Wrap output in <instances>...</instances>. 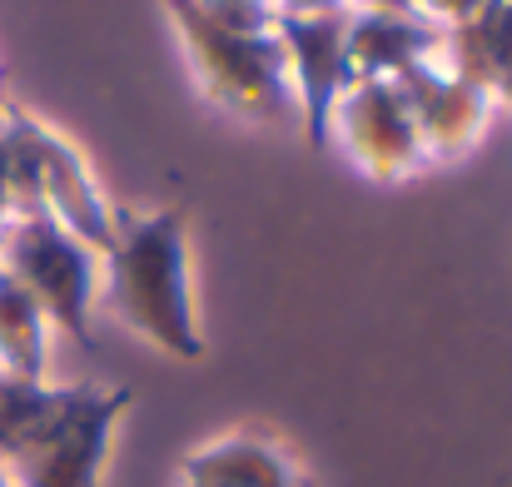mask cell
Instances as JSON below:
<instances>
[{"label": "cell", "instance_id": "cell-15", "mask_svg": "<svg viewBox=\"0 0 512 487\" xmlns=\"http://www.w3.org/2000/svg\"><path fill=\"white\" fill-rule=\"evenodd\" d=\"M10 219H15V204H10V155H5V140H0V234H5Z\"/></svg>", "mask_w": 512, "mask_h": 487}, {"label": "cell", "instance_id": "cell-3", "mask_svg": "<svg viewBox=\"0 0 512 487\" xmlns=\"http://www.w3.org/2000/svg\"><path fill=\"white\" fill-rule=\"evenodd\" d=\"M0 274L15 279L50 328H65L75 343H95L90 338V309L100 299V254L90 244H80L70 229H60L45 209L35 214H15L0 234Z\"/></svg>", "mask_w": 512, "mask_h": 487}, {"label": "cell", "instance_id": "cell-16", "mask_svg": "<svg viewBox=\"0 0 512 487\" xmlns=\"http://www.w3.org/2000/svg\"><path fill=\"white\" fill-rule=\"evenodd\" d=\"M0 487H20V483H15V473H10L5 463H0Z\"/></svg>", "mask_w": 512, "mask_h": 487}, {"label": "cell", "instance_id": "cell-9", "mask_svg": "<svg viewBox=\"0 0 512 487\" xmlns=\"http://www.w3.org/2000/svg\"><path fill=\"white\" fill-rule=\"evenodd\" d=\"M438 35L433 25L413 20V15H378V10H353L348 15V75L353 80H378L393 85L403 80L413 65L438 55Z\"/></svg>", "mask_w": 512, "mask_h": 487}, {"label": "cell", "instance_id": "cell-4", "mask_svg": "<svg viewBox=\"0 0 512 487\" xmlns=\"http://www.w3.org/2000/svg\"><path fill=\"white\" fill-rule=\"evenodd\" d=\"M130 408L125 388L70 383L60 413L5 463L20 487H100L115 428Z\"/></svg>", "mask_w": 512, "mask_h": 487}, {"label": "cell", "instance_id": "cell-11", "mask_svg": "<svg viewBox=\"0 0 512 487\" xmlns=\"http://www.w3.org/2000/svg\"><path fill=\"white\" fill-rule=\"evenodd\" d=\"M45 368H50V319L15 279L0 274V373L45 383Z\"/></svg>", "mask_w": 512, "mask_h": 487}, {"label": "cell", "instance_id": "cell-14", "mask_svg": "<svg viewBox=\"0 0 512 487\" xmlns=\"http://www.w3.org/2000/svg\"><path fill=\"white\" fill-rule=\"evenodd\" d=\"M279 15H329V10H348V0H274Z\"/></svg>", "mask_w": 512, "mask_h": 487}, {"label": "cell", "instance_id": "cell-10", "mask_svg": "<svg viewBox=\"0 0 512 487\" xmlns=\"http://www.w3.org/2000/svg\"><path fill=\"white\" fill-rule=\"evenodd\" d=\"M438 65L493 100L512 95V0L483 5L473 20L438 35Z\"/></svg>", "mask_w": 512, "mask_h": 487}, {"label": "cell", "instance_id": "cell-5", "mask_svg": "<svg viewBox=\"0 0 512 487\" xmlns=\"http://www.w3.org/2000/svg\"><path fill=\"white\" fill-rule=\"evenodd\" d=\"M329 140H339L353 169H363L373 184H403L423 169L418 130L393 85L353 80L329 115Z\"/></svg>", "mask_w": 512, "mask_h": 487}, {"label": "cell", "instance_id": "cell-8", "mask_svg": "<svg viewBox=\"0 0 512 487\" xmlns=\"http://www.w3.org/2000/svg\"><path fill=\"white\" fill-rule=\"evenodd\" d=\"M179 487H309L304 468L269 433H224L184 458Z\"/></svg>", "mask_w": 512, "mask_h": 487}, {"label": "cell", "instance_id": "cell-12", "mask_svg": "<svg viewBox=\"0 0 512 487\" xmlns=\"http://www.w3.org/2000/svg\"><path fill=\"white\" fill-rule=\"evenodd\" d=\"M209 20L219 25H234V30H274L279 10L274 0H194Z\"/></svg>", "mask_w": 512, "mask_h": 487}, {"label": "cell", "instance_id": "cell-17", "mask_svg": "<svg viewBox=\"0 0 512 487\" xmlns=\"http://www.w3.org/2000/svg\"><path fill=\"white\" fill-rule=\"evenodd\" d=\"M503 105H512V95H508V100H503Z\"/></svg>", "mask_w": 512, "mask_h": 487}, {"label": "cell", "instance_id": "cell-6", "mask_svg": "<svg viewBox=\"0 0 512 487\" xmlns=\"http://www.w3.org/2000/svg\"><path fill=\"white\" fill-rule=\"evenodd\" d=\"M348 15L353 10H329V15H279L274 30L289 55V80L299 100V125L314 150L329 145V115L339 95L353 85L348 75Z\"/></svg>", "mask_w": 512, "mask_h": 487}, {"label": "cell", "instance_id": "cell-2", "mask_svg": "<svg viewBox=\"0 0 512 487\" xmlns=\"http://www.w3.org/2000/svg\"><path fill=\"white\" fill-rule=\"evenodd\" d=\"M174 20V35L184 45V60L194 70V85L204 100L224 115L254 120V125H279L299 120L294 80H289V55L279 30H234L209 20L194 0H160Z\"/></svg>", "mask_w": 512, "mask_h": 487}, {"label": "cell", "instance_id": "cell-1", "mask_svg": "<svg viewBox=\"0 0 512 487\" xmlns=\"http://www.w3.org/2000/svg\"><path fill=\"white\" fill-rule=\"evenodd\" d=\"M100 284L110 314L130 333L184 363L204 358L189 229L179 209H155V214L115 209V244L100 259Z\"/></svg>", "mask_w": 512, "mask_h": 487}, {"label": "cell", "instance_id": "cell-7", "mask_svg": "<svg viewBox=\"0 0 512 487\" xmlns=\"http://www.w3.org/2000/svg\"><path fill=\"white\" fill-rule=\"evenodd\" d=\"M393 90L403 95L408 115H413V130H418V150L423 164L433 160H463L468 150H478V140L488 135V120H493V95L448 75L433 60L413 65L403 80H393Z\"/></svg>", "mask_w": 512, "mask_h": 487}, {"label": "cell", "instance_id": "cell-13", "mask_svg": "<svg viewBox=\"0 0 512 487\" xmlns=\"http://www.w3.org/2000/svg\"><path fill=\"white\" fill-rule=\"evenodd\" d=\"M483 5H493V0H408V10H413L423 25H433V30H453V25L473 20Z\"/></svg>", "mask_w": 512, "mask_h": 487}]
</instances>
